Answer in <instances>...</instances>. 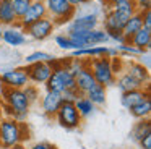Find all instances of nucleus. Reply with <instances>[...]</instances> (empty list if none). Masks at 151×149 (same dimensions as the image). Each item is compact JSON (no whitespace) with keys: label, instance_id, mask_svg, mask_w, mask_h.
<instances>
[{"label":"nucleus","instance_id":"1","mask_svg":"<svg viewBox=\"0 0 151 149\" xmlns=\"http://www.w3.org/2000/svg\"><path fill=\"white\" fill-rule=\"evenodd\" d=\"M29 138V128L24 122H17L8 117H4L0 120V143L4 148L23 144Z\"/></svg>","mask_w":151,"mask_h":149},{"label":"nucleus","instance_id":"2","mask_svg":"<svg viewBox=\"0 0 151 149\" xmlns=\"http://www.w3.org/2000/svg\"><path fill=\"white\" fill-rule=\"evenodd\" d=\"M88 68L91 74L94 76L96 83L104 86L107 89L109 86H114L115 83V74L111 65V58L109 57H98L88 60Z\"/></svg>","mask_w":151,"mask_h":149},{"label":"nucleus","instance_id":"3","mask_svg":"<svg viewBox=\"0 0 151 149\" xmlns=\"http://www.w3.org/2000/svg\"><path fill=\"white\" fill-rule=\"evenodd\" d=\"M47 10V16L57 24L70 23L72 18L76 15V8L72 6L67 0H44Z\"/></svg>","mask_w":151,"mask_h":149},{"label":"nucleus","instance_id":"4","mask_svg":"<svg viewBox=\"0 0 151 149\" xmlns=\"http://www.w3.org/2000/svg\"><path fill=\"white\" fill-rule=\"evenodd\" d=\"M46 91H52V92H63L68 89H76L75 87V76L68 71V68L65 65L59 68H54L52 74L49 76V80L46 81Z\"/></svg>","mask_w":151,"mask_h":149},{"label":"nucleus","instance_id":"5","mask_svg":"<svg viewBox=\"0 0 151 149\" xmlns=\"http://www.w3.org/2000/svg\"><path fill=\"white\" fill-rule=\"evenodd\" d=\"M55 118H57V123L65 130L80 128L81 120H83L81 117H80V113H78V110H76V107L73 102H62L60 109L57 110V113H55Z\"/></svg>","mask_w":151,"mask_h":149},{"label":"nucleus","instance_id":"6","mask_svg":"<svg viewBox=\"0 0 151 149\" xmlns=\"http://www.w3.org/2000/svg\"><path fill=\"white\" fill-rule=\"evenodd\" d=\"M0 83L7 89H23L26 84H29L28 73L24 67L8 68L0 73Z\"/></svg>","mask_w":151,"mask_h":149},{"label":"nucleus","instance_id":"7","mask_svg":"<svg viewBox=\"0 0 151 149\" xmlns=\"http://www.w3.org/2000/svg\"><path fill=\"white\" fill-rule=\"evenodd\" d=\"M23 31L26 32V37H31V39H34V41H44V39H47L49 36H52V32L55 31V23H54L49 16H46V18H42V19L34 21L33 24H29L26 29H23Z\"/></svg>","mask_w":151,"mask_h":149},{"label":"nucleus","instance_id":"8","mask_svg":"<svg viewBox=\"0 0 151 149\" xmlns=\"http://www.w3.org/2000/svg\"><path fill=\"white\" fill-rule=\"evenodd\" d=\"M98 26H99L98 15L88 11V13H81V15H78V16H73L72 21L67 26V32L93 31V29H98Z\"/></svg>","mask_w":151,"mask_h":149},{"label":"nucleus","instance_id":"9","mask_svg":"<svg viewBox=\"0 0 151 149\" xmlns=\"http://www.w3.org/2000/svg\"><path fill=\"white\" fill-rule=\"evenodd\" d=\"M47 16V10H46V5H44V0H33L31 5L28 6L26 13L18 19L15 24L20 26L21 29H26L29 24H33L34 21L37 19H42Z\"/></svg>","mask_w":151,"mask_h":149},{"label":"nucleus","instance_id":"10","mask_svg":"<svg viewBox=\"0 0 151 149\" xmlns=\"http://www.w3.org/2000/svg\"><path fill=\"white\" fill-rule=\"evenodd\" d=\"M26 73H28V80L29 83L36 84H46V81L49 80V76L52 74V67L49 62H39V63H33V65H26Z\"/></svg>","mask_w":151,"mask_h":149},{"label":"nucleus","instance_id":"11","mask_svg":"<svg viewBox=\"0 0 151 149\" xmlns=\"http://www.w3.org/2000/svg\"><path fill=\"white\" fill-rule=\"evenodd\" d=\"M124 71L127 74H130L135 81H138L143 87L150 86V68L141 65L140 62L125 60L124 62Z\"/></svg>","mask_w":151,"mask_h":149},{"label":"nucleus","instance_id":"12","mask_svg":"<svg viewBox=\"0 0 151 149\" xmlns=\"http://www.w3.org/2000/svg\"><path fill=\"white\" fill-rule=\"evenodd\" d=\"M128 18H130V15H127V13L109 8L104 13V19H102L104 31H122L125 23L128 21Z\"/></svg>","mask_w":151,"mask_h":149},{"label":"nucleus","instance_id":"13","mask_svg":"<svg viewBox=\"0 0 151 149\" xmlns=\"http://www.w3.org/2000/svg\"><path fill=\"white\" fill-rule=\"evenodd\" d=\"M2 41L5 44L12 45V47H20V45L26 44L28 37L20 26L13 24V26H8V28L2 29Z\"/></svg>","mask_w":151,"mask_h":149},{"label":"nucleus","instance_id":"14","mask_svg":"<svg viewBox=\"0 0 151 149\" xmlns=\"http://www.w3.org/2000/svg\"><path fill=\"white\" fill-rule=\"evenodd\" d=\"M62 96L59 92H52V91H46L44 96L41 97V109H42L44 115L47 117H55L57 110L62 105Z\"/></svg>","mask_w":151,"mask_h":149},{"label":"nucleus","instance_id":"15","mask_svg":"<svg viewBox=\"0 0 151 149\" xmlns=\"http://www.w3.org/2000/svg\"><path fill=\"white\" fill-rule=\"evenodd\" d=\"M146 97H150V86L141 87V89H135V91H128V92H122L120 94V104L124 109L128 110L133 105L140 104Z\"/></svg>","mask_w":151,"mask_h":149},{"label":"nucleus","instance_id":"16","mask_svg":"<svg viewBox=\"0 0 151 149\" xmlns=\"http://www.w3.org/2000/svg\"><path fill=\"white\" fill-rule=\"evenodd\" d=\"M96 84L98 83H96L94 76H93L91 71H89L88 65H86V67L75 76V87H76V91H78L81 96H85V94L88 92L89 89H93Z\"/></svg>","mask_w":151,"mask_h":149},{"label":"nucleus","instance_id":"17","mask_svg":"<svg viewBox=\"0 0 151 149\" xmlns=\"http://www.w3.org/2000/svg\"><path fill=\"white\" fill-rule=\"evenodd\" d=\"M127 44H130L132 47L138 49L140 52H148L151 47V31L150 29H145L141 28L140 31H137L130 39L127 41Z\"/></svg>","mask_w":151,"mask_h":149},{"label":"nucleus","instance_id":"18","mask_svg":"<svg viewBox=\"0 0 151 149\" xmlns=\"http://www.w3.org/2000/svg\"><path fill=\"white\" fill-rule=\"evenodd\" d=\"M107 45H91V47H85V49H78V50H72V58H85L89 57L91 58H98V57H107Z\"/></svg>","mask_w":151,"mask_h":149},{"label":"nucleus","instance_id":"19","mask_svg":"<svg viewBox=\"0 0 151 149\" xmlns=\"http://www.w3.org/2000/svg\"><path fill=\"white\" fill-rule=\"evenodd\" d=\"M18 21L15 15L12 0H0V24L4 26H13Z\"/></svg>","mask_w":151,"mask_h":149},{"label":"nucleus","instance_id":"20","mask_svg":"<svg viewBox=\"0 0 151 149\" xmlns=\"http://www.w3.org/2000/svg\"><path fill=\"white\" fill-rule=\"evenodd\" d=\"M114 84L119 87L120 92H128V91H135V89H141V87H143L138 81H135L133 78H132L130 74H127L125 71L115 76V83Z\"/></svg>","mask_w":151,"mask_h":149},{"label":"nucleus","instance_id":"21","mask_svg":"<svg viewBox=\"0 0 151 149\" xmlns=\"http://www.w3.org/2000/svg\"><path fill=\"white\" fill-rule=\"evenodd\" d=\"M141 28H143L141 15H140V11H137V13H133V15H132L130 18H128V21L125 23L124 29H122V34H124L125 41H128V39H130L137 31H140Z\"/></svg>","mask_w":151,"mask_h":149},{"label":"nucleus","instance_id":"22","mask_svg":"<svg viewBox=\"0 0 151 149\" xmlns=\"http://www.w3.org/2000/svg\"><path fill=\"white\" fill-rule=\"evenodd\" d=\"M73 104H75V107H76V110H78L81 118H88V117H91L96 112V105L86 96H78Z\"/></svg>","mask_w":151,"mask_h":149},{"label":"nucleus","instance_id":"23","mask_svg":"<svg viewBox=\"0 0 151 149\" xmlns=\"http://www.w3.org/2000/svg\"><path fill=\"white\" fill-rule=\"evenodd\" d=\"M146 135H151V122H150V118L138 120V123H135V126L132 128V131H130L132 139L138 143L141 138H145Z\"/></svg>","mask_w":151,"mask_h":149},{"label":"nucleus","instance_id":"24","mask_svg":"<svg viewBox=\"0 0 151 149\" xmlns=\"http://www.w3.org/2000/svg\"><path fill=\"white\" fill-rule=\"evenodd\" d=\"M128 112H130L135 118H138V120L150 118V115H151V99H150V97L143 99L140 104H137V105H133L132 109H128Z\"/></svg>","mask_w":151,"mask_h":149},{"label":"nucleus","instance_id":"25","mask_svg":"<svg viewBox=\"0 0 151 149\" xmlns=\"http://www.w3.org/2000/svg\"><path fill=\"white\" fill-rule=\"evenodd\" d=\"M86 97H88L89 100H91L93 104H94L96 107L99 105H104L106 104V97H107V91H106L104 86H101V84H96L93 89H89L88 92L85 94Z\"/></svg>","mask_w":151,"mask_h":149},{"label":"nucleus","instance_id":"26","mask_svg":"<svg viewBox=\"0 0 151 149\" xmlns=\"http://www.w3.org/2000/svg\"><path fill=\"white\" fill-rule=\"evenodd\" d=\"M54 55L47 54V52H33V54L26 55L24 57V63L26 65H33V63H39V62H52L54 60Z\"/></svg>","mask_w":151,"mask_h":149},{"label":"nucleus","instance_id":"27","mask_svg":"<svg viewBox=\"0 0 151 149\" xmlns=\"http://www.w3.org/2000/svg\"><path fill=\"white\" fill-rule=\"evenodd\" d=\"M111 8L119 10V11H124V13H127V15H130V16L133 15V13H137V6H135V2H133V0H127V2L114 3Z\"/></svg>","mask_w":151,"mask_h":149},{"label":"nucleus","instance_id":"28","mask_svg":"<svg viewBox=\"0 0 151 149\" xmlns=\"http://www.w3.org/2000/svg\"><path fill=\"white\" fill-rule=\"evenodd\" d=\"M31 2H33V0H12V5H13L15 15H17L18 19H20L21 16L26 13V10H28V6L31 5Z\"/></svg>","mask_w":151,"mask_h":149},{"label":"nucleus","instance_id":"29","mask_svg":"<svg viewBox=\"0 0 151 149\" xmlns=\"http://www.w3.org/2000/svg\"><path fill=\"white\" fill-rule=\"evenodd\" d=\"M23 92L24 96L28 97V100H29V104H34L37 99H39V86H36V84H26V86L23 87Z\"/></svg>","mask_w":151,"mask_h":149},{"label":"nucleus","instance_id":"30","mask_svg":"<svg viewBox=\"0 0 151 149\" xmlns=\"http://www.w3.org/2000/svg\"><path fill=\"white\" fill-rule=\"evenodd\" d=\"M54 41H55V45L59 49H62V50H73V44L72 41L68 39V36L67 34H57L55 37H54Z\"/></svg>","mask_w":151,"mask_h":149},{"label":"nucleus","instance_id":"31","mask_svg":"<svg viewBox=\"0 0 151 149\" xmlns=\"http://www.w3.org/2000/svg\"><path fill=\"white\" fill-rule=\"evenodd\" d=\"M117 50L120 55H141L143 52H140L138 49L132 47L130 44H127V42H124V44H117Z\"/></svg>","mask_w":151,"mask_h":149},{"label":"nucleus","instance_id":"32","mask_svg":"<svg viewBox=\"0 0 151 149\" xmlns=\"http://www.w3.org/2000/svg\"><path fill=\"white\" fill-rule=\"evenodd\" d=\"M60 96H62V100H63V102H75V99H76L78 96H81V94H80L76 89H68V91H63V92H60Z\"/></svg>","mask_w":151,"mask_h":149},{"label":"nucleus","instance_id":"33","mask_svg":"<svg viewBox=\"0 0 151 149\" xmlns=\"http://www.w3.org/2000/svg\"><path fill=\"white\" fill-rule=\"evenodd\" d=\"M106 34H107L109 41H114V42H117V44L127 42L125 37H124V34H122V31H106Z\"/></svg>","mask_w":151,"mask_h":149},{"label":"nucleus","instance_id":"34","mask_svg":"<svg viewBox=\"0 0 151 149\" xmlns=\"http://www.w3.org/2000/svg\"><path fill=\"white\" fill-rule=\"evenodd\" d=\"M140 15H141V21H143V28L151 31V10L140 11Z\"/></svg>","mask_w":151,"mask_h":149},{"label":"nucleus","instance_id":"35","mask_svg":"<svg viewBox=\"0 0 151 149\" xmlns=\"http://www.w3.org/2000/svg\"><path fill=\"white\" fill-rule=\"evenodd\" d=\"M137 11H145V10H151V0H133Z\"/></svg>","mask_w":151,"mask_h":149},{"label":"nucleus","instance_id":"36","mask_svg":"<svg viewBox=\"0 0 151 149\" xmlns=\"http://www.w3.org/2000/svg\"><path fill=\"white\" fill-rule=\"evenodd\" d=\"M29 149H57V148L54 144H50V143L42 141V143H34L33 146H29Z\"/></svg>","mask_w":151,"mask_h":149},{"label":"nucleus","instance_id":"37","mask_svg":"<svg viewBox=\"0 0 151 149\" xmlns=\"http://www.w3.org/2000/svg\"><path fill=\"white\" fill-rule=\"evenodd\" d=\"M138 144H140L141 149H151V135H146L145 138H141L138 141Z\"/></svg>","mask_w":151,"mask_h":149},{"label":"nucleus","instance_id":"38","mask_svg":"<svg viewBox=\"0 0 151 149\" xmlns=\"http://www.w3.org/2000/svg\"><path fill=\"white\" fill-rule=\"evenodd\" d=\"M67 2H68L72 6H75V8H78V6H81V5H86V3L89 2V0H67Z\"/></svg>","mask_w":151,"mask_h":149},{"label":"nucleus","instance_id":"39","mask_svg":"<svg viewBox=\"0 0 151 149\" xmlns=\"http://www.w3.org/2000/svg\"><path fill=\"white\" fill-rule=\"evenodd\" d=\"M102 2L106 3V6H107V8H111V6L114 5V3H119V2H127V0H102Z\"/></svg>","mask_w":151,"mask_h":149},{"label":"nucleus","instance_id":"40","mask_svg":"<svg viewBox=\"0 0 151 149\" xmlns=\"http://www.w3.org/2000/svg\"><path fill=\"white\" fill-rule=\"evenodd\" d=\"M2 149H26L24 144H17V146H12V148H2Z\"/></svg>","mask_w":151,"mask_h":149},{"label":"nucleus","instance_id":"41","mask_svg":"<svg viewBox=\"0 0 151 149\" xmlns=\"http://www.w3.org/2000/svg\"><path fill=\"white\" fill-rule=\"evenodd\" d=\"M4 118V100L0 99V120Z\"/></svg>","mask_w":151,"mask_h":149},{"label":"nucleus","instance_id":"42","mask_svg":"<svg viewBox=\"0 0 151 149\" xmlns=\"http://www.w3.org/2000/svg\"><path fill=\"white\" fill-rule=\"evenodd\" d=\"M0 39H2V29H0Z\"/></svg>","mask_w":151,"mask_h":149},{"label":"nucleus","instance_id":"43","mask_svg":"<svg viewBox=\"0 0 151 149\" xmlns=\"http://www.w3.org/2000/svg\"><path fill=\"white\" fill-rule=\"evenodd\" d=\"M2 148H4V146H2V143H0V149H2Z\"/></svg>","mask_w":151,"mask_h":149},{"label":"nucleus","instance_id":"44","mask_svg":"<svg viewBox=\"0 0 151 149\" xmlns=\"http://www.w3.org/2000/svg\"><path fill=\"white\" fill-rule=\"evenodd\" d=\"M101 2H102V0H101Z\"/></svg>","mask_w":151,"mask_h":149}]
</instances>
